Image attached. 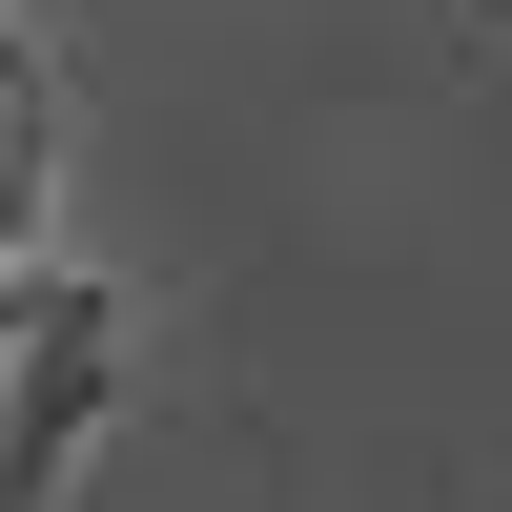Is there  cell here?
Masks as SVG:
<instances>
[{
    "label": "cell",
    "mask_w": 512,
    "mask_h": 512,
    "mask_svg": "<svg viewBox=\"0 0 512 512\" xmlns=\"http://www.w3.org/2000/svg\"><path fill=\"white\" fill-rule=\"evenodd\" d=\"M123 410V308L41 246V267H0V512H62L82 451H103Z\"/></svg>",
    "instance_id": "6da1fadb"
}]
</instances>
